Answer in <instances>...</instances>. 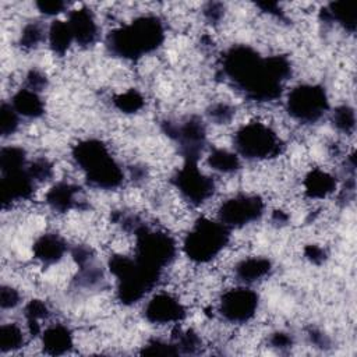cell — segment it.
<instances>
[{
    "label": "cell",
    "mask_w": 357,
    "mask_h": 357,
    "mask_svg": "<svg viewBox=\"0 0 357 357\" xmlns=\"http://www.w3.org/2000/svg\"><path fill=\"white\" fill-rule=\"evenodd\" d=\"M222 71L250 100L272 102L283 95L291 66L284 56H262L248 45H236L225 52Z\"/></svg>",
    "instance_id": "cell-1"
},
{
    "label": "cell",
    "mask_w": 357,
    "mask_h": 357,
    "mask_svg": "<svg viewBox=\"0 0 357 357\" xmlns=\"http://www.w3.org/2000/svg\"><path fill=\"white\" fill-rule=\"evenodd\" d=\"M165 40V26L159 17L146 14L135 17L106 36V47L117 57L137 60L159 49Z\"/></svg>",
    "instance_id": "cell-2"
},
{
    "label": "cell",
    "mask_w": 357,
    "mask_h": 357,
    "mask_svg": "<svg viewBox=\"0 0 357 357\" xmlns=\"http://www.w3.org/2000/svg\"><path fill=\"white\" fill-rule=\"evenodd\" d=\"M71 156L92 187L114 190L123 184L124 170L103 141L98 138L81 139L73 146Z\"/></svg>",
    "instance_id": "cell-3"
},
{
    "label": "cell",
    "mask_w": 357,
    "mask_h": 357,
    "mask_svg": "<svg viewBox=\"0 0 357 357\" xmlns=\"http://www.w3.org/2000/svg\"><path fill=\"white\" fill-rule=\"evenodd\" d=\"M109 271L116 279V294L126 305L141 301L160 280L162 273L142 265L134 255L114 254L109 259Z\"/></svg>",
    "instance_id": "cell-4"
},
{
    "label": "cell",
    "mask_w": 357,
    "mask_h": 357,
    "mask_svg": "<svg viewBox=\"0 0 357 357\" xmlns=\"http://www.w3.org/2000/svg\"><path fill=\"white\" fill-rule=\"evenodd\" d=\"M230 230L216 218H199L183 240V252L194 264H208L213 261L229 244Z\"/></svg>",
    "instance_id": "cell-5"
},
{
    "label": "cell",
    "mask_w": 357,
    "mask_h": 357,
    "mask_svg": "<svg viewBox=\"0 0 357 357\" xmlns=\"http://www.w3.org/2000/svg\"><path fill=\"white\" fill-rule=\"evenodd\" d=\"M134 257L146 268L163 273L177 255V243L166 231L138 223L134 229Z\"/></svg>",
    "instance_id": "cell-6"
},
{
    "label": "cell",
    "mask_w": 357,
    "mask_h": 357,
    "mask_svg": "<svg viewBox=\"0 0 357 357\" xmlns=\"http://www.w3.org/2000/svg\"><path fill=\"white\" fill-rule=\"evenodd\" d=\"M233 148L240 158L247 160H266L279 156L283 142L269 124L248 121L236 130Z\"/></svg>",
    "instance_id": "cell-7"
},
{
    "label": "cell",
    "mask_w": 357,
    "mask_h": 357,
    "mask_svg": "<svg viewBox=\"0 0 357 357\" xmlns=\"http://www.w3.org/2000/svg\"><path fill=\"white\" fill-rule=\"evenodd\" d=\"M284 107L293 120L314 124L328 113L329 98L322 85L300 84L287 92Z\"/></svg>",
    "instance_id": "cell-8"
},
{
    "label": "cell",
    "mask_w": 357,
    "mask_h": 357,
    "mask_svg": "<svg viewBox=\"0 0 357 357\" xmlns=\"http://www.w3.org/2000/svg\"><path fill=\"white\" fill-rule=\"evenodd\" d=\"M172 181L181 198L194 206L205 204L215 192L213 178L198 167V160L184 159Z\"/></svg>",
    "instance_id": "cell-9"
},
{
    "label": "cell",
    "mask_w": 357,
    "mask_h": 357,
    "mask_svg": "<svg viewBox=\"0 0 357 357\" xmlns=\"http://www.w3.org/2000/svg\"><path fill=\"white\" fill-rule=\"evenodd\" d=\"M265 202L257 194L240 192L225 199L216 213V219L229 230L241 229L262 218Z\"/></svg>",
    "instance_id": "cell-10"
},
{
    "label": "cell",
    "mask_w": 357,
    "mask_h": 357,
    "mask_svg": "<svg viewBox=\"0 0 357 357\" xmlns=\"http://www.w3.org/2000/svg\"><path fill=\"white\" fill-rule=\"evenodd\" d=\"M259 307L258 293L245 284L227 289L218 303V314L229 324H245L254 318Z\"/></svg>",
    "instance_id": "cell-11"
},
{
    "label": "cell",
    "mask_w": 357,
    "mask_h": 357,
    "mask_svg": "<svg viewBox=\"0 0 357 357\" xmlns=\"http://www.w3.org/2000/svg\"><path fill=\"white\" fill-rule=\"evenodd\" d=\"M166 132L177 141L184 159H199L206 144V128L199 117L192 116L178 124H167Z\"/></svg>",
    "instance_id": "cell-12"
},
{
    "label": "cell",
    "mask_w": 357,
    "mask_h": 357,
    "mask_svg": "<svg viewBox=\"0 0 357 357\" xmlns=\"http://www.w3.org/2000/svg\"><path fill=\"white\" fill-rule=\"evenodd\" d=\"M185 317L187 308L183 301L169 291L152 294L144 305V318L153 325H177Z\"/></svg>",
    "instance_id": "cell-13"
},
{
    "label": "cell",
    "mask_w": 357,
    "mask_h": 357,
    "mask_svg": "<svg viewBox=\"0 0 357 357\" xmlns=\"http://www.w3.org/2000/svg\"><path fill=\"white\" fill-rule=\"evenodd\" d=\"M35 180L28 172V165L21 169L0 173V197L3 206L20 202L32 197Z\"/></svg>",
    "instance_id": "cell-14"
},
{
    "label": "cell",
    "mask_w": 357,
    "mask_h": 357,
    "mask_svg": "<svg viewBox=\"0 0 357 357\" xmlns=\"http://www.w3.org/2000/svg\"><path fill=\"white\" fill-rule=\"evenodd\" d=\"M66 21L71 29L74 43L79 46H89L96 42L99 28L91 10L85 7L73 10L68 13Z\"/></svg>",
    "instance_id": "cell-15"
},
{
    "label": "cell",
    "mask_w": 357,
    "mask_h": 357,
    "mask_svg": "<svg viewBox=\"0 0 357 357\" xmlns=\"http://www.w3.org/2000/svg\"><path fill=\"white\" fill-rule=\"evenodd\" d=\"M40 344L43 353L49 356H63L73 350L74 335L64 324H49L42 329Z\"/></svg>",
    "instance_id": "cell-16"
},
{
    "label": "cell",
    "mask_w": 357,
    "mask_h": 357,
    "mask_svg": "<svg viewBox=\"0 0 357 357\" xmlns=\"http://www.w3.org/2000/svg\"><path fill=\"white\" fill-rule=\"evenodd\" d=\"M234 278L240 284L251 286L272 272V262L265 257H245L234 265Z\"/></svg>",
    "instance_id": "cell-17"
},
{
    "label": "cell",
    "mask_w": 357,
    "mask_h": 357,
    "mask_svg": "<svg viewBox=\"0 0 357 357\" xmlns=\"http://www.w3.org/2000/svg\"><path fill=\"white\" fill-rule=\"evenodd\" d=\"M67 251H68L67 243L57 233L40 234L32 245L33 257L45 265H52L59 262L66 255Z\"/></svg>",
    "instance_id": "cell-18"
},
{
    "label": "cell",
    "mask_w": 357,
    "mask_h": 357,
    "mask_svg": "<svg viewBox=\"0 0 357 357\" xmlns=\"http://www.w3.org/2000/svg\"><path fill=\"white\" fill-rule=\"evenodd\" d=\"M303 188L304 194L311 199H325L331 194H333L337 188V180L336 177L321 169L315 167L311 169L303 180Z\"/></svg>",
    "instance_id": "cell-19"
},
{
    "label": "cell",
    "mask_w": 357,
    "mask_h": 357,
    "mask_svg": "<svg viewBox=\"0 0 357 357\" xmlns=\"http://www.w3.org/2000/svg\"><path fill=\"white\" fill-rule=\"evenodd\" d=\"M10 103L18 116L24 119H38L45 113V102L40 96V92L26 86L18 89L11 96Z\"/></svg>",
    "instance_id": "cell-20"
},
{
    "label": "cell",
    "mask_w": 357,
    "mask_h": 357,
    "mask_svg": "<svg viewBox=\"0 0 357 357\" xmlns=\"http://www.w3.org/2000/svg\"><path fill=\"white\" fill-rule=\"evenodd\" d=\"M77 195H78L77 185L67 181H59L46 192L45 201L54 212L63 213L70 211L75 205Z\"/></svg>",
    "instance_id": "cell-21"
},
{
    "label": "cell",
    "mask_w": 357,
    "mask_h": 357,
    "mask_svg": "<svg viewBox=\"0 0 357 357\" xmlns=\"http://www.w3.org/2000/svg\"><path fill=\"white\" fill-rule=\"evenodd\" d=\"M206 163L211 170L220 174L236 173L241 167V158L233 149L226 148H212L206 156Z\"/></svg>",
    "instance_id": "cell-22"
},
{
    "label": "cell",
    "mask_w": 357,
    "mask_h": 357,
    "mask_svg": "<svg viewBox=\"0 0 357 357\" xmlns=\"http://www.w3.org/2000/svg\"><path fill=\"white\" fill-rule=\"evenodd\" d=\"M324 20L329 22L339 24L346 31L353 32L356 29V8L354 3L349 1H335L328 4L322 13Z\"/></svg>",
    "instance_id": "cell-23"
},
{
    "label": "cell",
    "mask_w": 357,
    "mask_h": 357,
    "mask_svg": "<svg viewBox=\"0 0 357 357\" xmlns=\"http://www.w3.org/2000/svg\"><path fill=\"white\" fill-rule=\"evenodd\" d=\"M49 47L53 53L63 56L74 43V38L67 21L54 20L46 32Z\"/></svg>",
    "instance_id": "cell-24"
},
{
    "label": "cell",
    "mask_w": 357,
    "mask_h": 357,
    "mask_svg": "<svg viewBox=\"0 0 357 357\" xmlns=\"http://www.w3.org/2000/svg\"><path fill=\"white\" fill-rule=\"evenodd\" d=\"M26 333L17 322H6L0 326V353H15L24 347Z\"/></svg>",
    "instance_id": "cell-25"
},
{
    "label": "cell",
    "mask_w": 357,
    "mask_h": 357,
    "mask_svg": "<svg viewBox=\"0 0 357 357\" xmlns=\"http://www.w3.org/2000/svg\"><path fill=\"white\" fill-rule=\"evenodd\" d=\"M26 332L29 336H40L42 333V322L49 317V308L45 301L33 298L24 308Z\"/></svg>",
    "instance_id": "cell-26"
},
{
    "label": "cell",
    "mask_w": 357,
    "mask_h": 357,
    "mask_svg": "<svg viewBox=\"0 0 357 357\" xmlns=\"http://www.w3.org/2000/svg\"><path fill=\"white\" fill-rule=\"evenodd\" d=\"M26 153L21 146L7 145L0 151V173L25 167L28 165Z\"/></svg>",
    "instance_id": "cell-27"
},
{
    "label": "cell",
    "mask_w": 357,
    "mask_h": 357,
    "mask_svg": "<svg viewBox=\"0 0 357 357\" xmlns=\"http://www.w3.org/2000/svg\"><path fill=\"white\" fill-rule=\"evenodd\" d=\"M113 103L121 113L132 114L139 112L144 107L145 99L137 89H128L114 96Z\"/></svg>",
    "instance_id": "cell-28"
},
{
    "label": "cell",
    "mask_w": 357,
    "mask_h": 357,
    "mask_svg": "<svg viewBox=\"0 0 357 357\" xmlns=\"http://www.w3.org/2000/svg\"><path fill=\"white\" fill-rule=\"evenodd\" d=\"M332 121L336 130L343 134H351L356 127V113L349 105H340L332 112Z\"/></svg>",
    "instance_id": "cell-29"
},
{
    "label": "cell",
    "mask_w": 357,
    "mask_h": 357,
    "mask_svg": "<svg viewBox=\"0 0 357 357\" xmlns=\"http://www.w3.org/2000/svg\"><path fill=\"white\" fill-rule=\"evenodd\" d=\"M20 116L10 102H3L0 109V134L3 138L13 135L20 126Z\"/></svg>",
    "instance_id": "cell-30"
},
{
    "label": "cell",
    "mask_w": 357,
    "mask_h": 357,
    "mask_svg": "<svg viewBox=\"0 0 357 357\" xmlns=\"http://www.w3.org/2000/svg\"><path fill=\"white\" fill-rule=\"evenodd\" d=\"M46 33L43 31V26L39 22H29L26 24L20 35V45L26 49L36 47L43 39Z\"/></svg>",
    "instance_id": "cell-31"
},
{
    "label": "cell",
    "mask_w": 357,
    "mask_h": 357,
    "mask_svg": "<svg viewBox=\"0 0 357 357\" xmlns=\"http://www.w3.org/2000/svg\"><path fill=\"white\" fill-rule=\"evenodd\" d=\"M142 354H156V356H173L178 354L176 344L173 340H163V339H151L141 350Z\"/></svg>",
    "instance_id": "cell-32"
},
{
    "label": "cell",
    "mask_w": 357,
    "mask_h": 357,
    "mask_svg": "<svg viewBox=\"0 0 357 357\" xmlns=\"http://www.w3.org/2000/svg\"><path fill=\"white\" fill-rule=\"evenodd\" d=\"M28 172L35 183L46 181L53 174V165L46 158H38L28 163Z\"/></svg>",
    "instance_id": "cell-33"
},
{
    "label": "cell",
    "mask_w": 357,
    "mask_h": 357,
    "mask_svg": "<svg viewBox=\"0 0 357 357\" xmlns=\"http://www.w3.org/2000/svg\"><path fill=\"white\" fill-rule=\"evenodd\" d=\"M21 304V293L11 284H3L0 289V307L3 311L14 310Z\"/></svg>",
    "instance_id": "cell-34"
},
{
    "label": "cell",
    "mask_w": 357,
    "mask_h": 357,
    "mask_svg": "<svg viewBox=\"0 0 357 357\" xmlns=\"http://www.w3.org/2000/svg\"><path fill=\"white\" fill-rule=\"evenodd\" d=\"M208 116L211 120H213L215 123L218 124H225V123H229L233 116H234V109L233 106H230L229 103H225V102H219V103H215L212 105L209 109H208Z\"/></svg>",
    "instance_id": "cell-35"
},
{
    "label": "cell",
    "mask_w": 357,
    "mask_h": 357,
    "mask_svg": "<svg viewBox=\"0 0 357 357\" xmlns=\"http://www.w3.org/2000/svg\"><path fill=\"white\" fill-rule=\"evenodd\" d=\"M36 7H38L39 13H42L45 15H49V17H54V15L63 13L66 10L67 4L64 1H59V0H54V1H38Z\"/></svg>",
    "instance_id": "cell-36"
},
{
    "label": "cell",
    "mask_w": 357,
    "mask_h": 357,
    "mask_svg": "<svg viewBox=\"0 0 357 357\" xmlns=\"http://www.w3.org/2000/svg\"><path fill=\"white\" fill-rule=\"evenodd\" d=\"M25 81H26V88L29 89H33L36 92H40L45 89L46 84H47V79L46 77L39 71V70H31L26 77H25Z\"/></svg>",
    "instance_id": "cell-37"
},
{
    "label": "cell",
    "mask_w": 357,
    "mask_h": 357,
    "mask_svg": "<svg viewBox=\"0 0 357 357\" xmlns=\"http://www.w3.org/2000/svg\"><path fill=\"white\" fill-rule=\"evenodd\" d=\"M269 343L272 347H276V349H289L291 347L293 344V336L287 332H283V331H279V332H275L271 335L269 337Z\"/></svg>",
    "instance_id": "cell-38"
},
{
    "label": "cell",
    "mask_w": 357,
    "mask_h": 357,
    "mask_svg": "<svg viewBox=\"0 0 357 357\" xmlns=\"http://www.w3.org/2000/svg\"><path fill=\"white\" fill-rule=\"evenodd\" d=\"M305 257L311 261V262H315V264H319L324 261L325 258V251L315 245V244H310L305 247Z\"/></svg>",
    "instance_id": "cell-39"
},
{
    "label": "cell",
    "mask_w": 357,
    "mask_h": 357,
    "mask_svg": "<svg viewBox=\"0 0 357 357\" xmlns=\"http://www.w3.org/2000/svg\"><path fill=\"white\" fill-rule=\"evenodd\" d=\"M204 13L209 21H218L223 15V6L220 3H209Z\"/></svg>",
    "instance_id": "cell-40"
}]
</instances>
